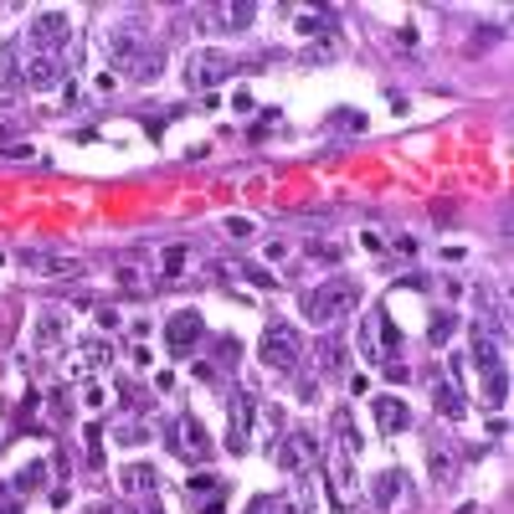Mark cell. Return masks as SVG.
<instances>
[{
	"label": "cell",
	"mask_w": 514,
	"mask_h": 514,
	"mask_svg": "<svg viewBox=\"0 0 514 514\" xmlns=\"http://www.w3.org/2000/svg\"><path fill=\"white\" fill-rule=\"evenodd\" d=\"M329 26H334V21H329V16H314V11H308V16H299V31H329Z\"/></svg>",
	"instance_id": "1f68e13d"
},
{
	"label": "cell",
	"mask_w": 514,
	"mask_h": 514,
	"mask_svg": "<svg viewBox=\"0 0 514 514\" xmlns=\"http://www.w3.org/2000/svg\"><path fill=\"white\" fill-rule=\"evenodd\" d=\"M252 232H257V226L247 222V216H232V222H226V237H252Z\"/></svg>",
	"instance_id": "836d02e7"
},
{
	"label": "cell",
	"mask_w": 514,
	"mask_h": 514,
	"mask_svg": "<svg viewBox=\"0 0 514 514\" xmlns=\"http://www.w3.org/2000/svg\"><path fill=\"white\" fill-rule=\"evenodd\" d=\"M206 340V319L196 314V308H175L170 319H164V345H170V355L175 360H185V355H196V345Z\"/></svg>",
	"instance_id": "5b68a950"
},
{
	"label": "cell",
	"mask_w": 514,
	"mask_h": 514,
	"mask_svg": "<svg viewBox=\"0 0 514 514\" xmlns=\"http://www.w3.org/2000/svg\"><path fill=\"white\" fill-rule=\"evenodd\" d=\"M375 504H381V510H396V504H407V478H401L396 468L375 473Z\"/></svg>",
	"instance_id": "e0dca14e"
},
{
	"label": "cell",
	"mask_w": 514,
	"mask_h": 514,
	"mask_svg": "<svg viewBox=\"0 0 514 514\" xmlns=\"http://www.w3.org/2000/svg\"><path fill=\"white\" fill-rule=\"evenodd\" d=\"M360 355H366V360H381V340H375V319H366V324H360Z\"/></svg>",
	"instance_id": "83f0119b"
},
{
	"label": "cell",
	"mask_w": 514,
	"mask_h": 514,
	"mask_svg": "<svg viewBox=\"0 0 514 514\" xmlns=\"http://www.w3.org/2000/svg\"><path fill=\"white\" fill-rule=\"evenodd\" d=\"M37 350L41 355H62V350L72 345V319H67V308H57V304H46L37 314Z\"/></svg>",
	"instance_id": "52a82bcc"
},
{
	"label": "cell",
	"mask_w": 514,
	"mask_h": 514,
	"mask_svg": "<svg viewBox=\"0 0 514 514\" xmlns=\"http://www.w3.org/2000/svg\"><path fill=\"white\" fill-rule=\"evenodd\" d=\"M0 263H5V257H0Z\"/></svg>",
	"instance_id": "b9f144b4"
},
{
	"label": "cell",
	"mask_w": 514,
	"mask_h": 514,
	"mask_svg": "<svg viewBox=\"0 0 514 514\" xmlns=\"http://www.w3.org/2000/svg\"><path fill=\"white\" fill-rule=\"evenodd\" d=\"M216 16H222V21H211V26H216V31H247V26H252V16H257V11H252V5H222V11H216Z\"/></svg>",
	"instance_id": "ffe728a7"
},
{
	"label": "cell",
	"mask_w": 514,
	"mask_h": 514,
	"mask_svg": "<svg viewBox=\"0 0 514 514\" xmlns=\"http://www.w3.org/2000/svg\"><path fill=\"white\" fill-rule=\"evenodd\" d=\"M375 427L381 432H407L411 427V407L401 396H375Z\"/></svg>",
	"instance_id": "9a60e30c"
},
{
	"label": "cell",
	"mask_w": 514,
	"mask_h": 514,
	"mask_svg": "<svg viewBox=\"0 0 514 514\" xmlns=\"http://www.w3.org/2000/svg\"><path fill=\"white\" fill-rule=\"evenodd\" d=\"M324 484H329V499H334V510H345V504H350V484H355V458H350L345 442H334V448H329V473H324Z\"/></svg>",
	"instance_id": "30bf717a"
},
{
	"label": "cell",
	"mask_w": 514,
	"mask_h": 514,
	"mask_svg": "<svg viewBox=\"0 0 514 514\" xmlns=\"http://www.w3.org/2000/svg\"><path fill=\"white\" fill-rule=\"evenodd\" d=\"M0 448H5V437H0Z\"/></svg>",
	"instance_id": "60d3db41"
},
{
	"label": "cell",
	"mask_w": 514,
	"mask_h": 514,
	"mask_svg": "<svg viewBox=\"0 0 514 514\" xmlns=\"http://www.w3.org/2000/svg\"><path fill=\"white\" fill-rule=\"evenodd\" d=\"M164 442H170V452H181L185 463H206L211 458V437H206L201 417H175L170 432H164Z\"/></svg>",
	"instance_id": "8992f818"
},
{
	"label": "cell",
	"mask_w": 514,
	"mask_h": 514,
	"mask_svg": "<svg viewBox=\"0 0 514 514\" xmlns=\"http://www.w3.org/2000/svg\"><path fill=\"white\" fill-rule=\"evenodd\" d=\"M237 360H242V340L222 334V340H216V366H237Z\"/></svg>",
	"instance_id": "4316f807"
},
{
	"label": "cell",
	"mask_w": 514,
	"mask_h": 514,
	"mask_svg": "<svg viewBox=\"0 0 514 514\" xmlns=\"http://www.w3.org/2000/svg\"><path fill=\"white\" fill-rule=\"evenodd\" d=\"M114 442H123V448H139V442H149V427H144V422H123V427L114 432Z\"/></svg>",
	"instance_id": "484cf974"
},
{
	"label": "cell",
	"mask_w": 514,
	"mask_h": 514,
	"mask_svg": "<svg viewBox=\"0 0 514 514\" xmlns=\"http://www.w3.org/2000/svg\"><path fill=\"white\" fill-rule=\"evenodd\" d=\"M41 484H46V463H26V468H16V478H11L16 493H37Z\"/></svg>",
	"instance_id": "7402d4cb"
},
{
	"label": "cell",
	"mask_w": 514,
	"mask_h": 514,
	"mask_svg": "<svg viewBox=\"0 0 514 514\" xmlns=\"http://www.w3.org/2000/svg\"><path fill=\"white\" fill-rule=\"evenodd\" d=\"M504 396H510V370H484V401L489 407H504Z\"/></svg>",
	"instance_id": "44dd1931"
},
{
	"label": "cell",
	"mask_w": 514,
	"mask_h": 514,
	"mask_svg": "<svg viewBox=\"0 0 514 514\" xmlns=\"http://www.w3.org/2000/svg\"><path fill=\"white\" fill-rule=\"evenodd\" d=\"M57 82H67V62L62 57H31L26 72H21V88H31V93H46Z\"/></svg>",
	"instance_id": "4fadbf2b"
},
{
	"label": "cell",
	"mask_w": 514,
	"mask_h": 514,
	"mask_svg": "<svg viewBox=\"0 0 514 514\" xmlns=\"http://www.w3.org/2000/svg\"><path fill=\"white\" fill-rule=\"evenodd\" d=\"M16 257H21V267H26V273H37V278L78 273V257H67V252H52V247H21Z\"/></svg>",
	"instance_id": "8fae6325"
},
{
	"label": "cell",
	"mask_w": 514,
	"mask_h": 514,
	"mask_svg": "<svg viewBox=\"0 0 514 514\" xmlns=\"http://www.w3.org/2000/svg\"><path fill=\"white\" fill-rule=\"evenodd\" d=\"M458 514H484V510H478V504H463V510H458Z\"/></svg>",
	"instance_id": "74e56055"
},
{
	"label": "cell",
	"mask_w": 514,
	"mask_h": 514,
	"mask_svg": "<svg viewBox=\"0 0 514 514\" xmlns=\"http://www.w3.org/2000/svg\"><path fill=\"white\" fill-rule=\"evenodd\" d=\"M473 366L478 370H499L504 366V334L499 329H473Z\"/></svg>",
	"instance_id": "5bb4252c"
},
{
	"label": "cell",
	"mask_w": 514,
	"mask_h": 514,
	"mask_svg": "<svg viewBox=\"0 0 514 514\" xmlns=\"http://www.w3.org/2000/svg\"><path fill=\"white\" fill-rule=\"evenodd\" d=\"M67 37H72V21L62 16V11H46V16H37L31 26H26V41L41 46V57H57V46Z\"/></svg>",
	"instance_id": "ba28073f"
},
{
	"label": "cell",
	"mask_w": 514,
	"mask_h": 514,
	"mask_svg": "<svg viewBox=\"0 0 514 514\" xmlns=\"http://www.w3.org/2000/svg\"><path fill=\"white\" fill-rule=\"evenodd\" d=\"M185 267V247H164V273H181Z\"/></svg>",
	"instance_id": "d6a6232c"
},
{
	"label": "cell",
	"mask_w": 514,
	"mask_h": 514,
	"mask_svg": "<svg viewBox=\"0 0 514 514\" xmlns=\"http://www.w3.org/2000/svg\"><path fill=\"white\" fill-rule=\"evenodd\" d=\"M452 329H458V314H448V308H437V314H432V345H442V340H448Z\"/></svg>",
	"instance_id": "d4e9b609"
},
{
	"label": "cell",
	"mask_w": 514,
	"mask_h": 514,
	"mask_svg": "<svg viewBox=\"0 0 514 514\" xmlns=\"http://www.w3.org/2000/svg\"><path fill=\"white\" fill-rule=\"evenodd\" d=\"M93 514H129V510H123V504H98Z\"/></svg>",
	"instance_id": "8d00e7d4"
},
{
	"label": "cell",
	"mask_w": 514,
	"mask_h": 514,
	"mask_svg": "<svg viewBox=\"0 0 514 514\" xmlns=\"http://www.w3.org/2000/svg\"><path fill=\"white\" fill-rule=\"evenodd\" d=\"M88 355H82V360H88V366H108V345H103V340H88Z\"/></svg>",
	"instance_id": "f546056e"
},
{
	"label": "cell",
	"mask_w": 514,
	"mask_h": 514,
	"mask_svg": "<svg viewBox=\"0 0 514 514\" xmlns=\"http://www.w3.org/2000/svg\"><path fill=\"white\" fill-rule=\"evenodd\" d=\"M257 355H263V366H273V370H293L299 360H304V340H299V329H293V324H283V319H267Z\"/></svg>",
	"instance_id": "3957f363"
},
{
	"label": "cell",
	"mask_w": 514,
	"mask_h": 514,
	"mask_svg": "<svg viewBox=\"0 0 514 514\" xmlns=\"http://www.w3.org/2000/svg\"><path fill=\"white\" fill-rule=\"evenodd\" d=\"M88 458H93V463L103 458V432L98 427H88Z\"/></svg>",
	"instance_id": "d590c367"
},
{
	"label": "cell",
	"mask_w": 514,
	"mask_h": 514,
	"mask_svg": "<svg viewBox=\"0 0 514 514\" xmlns=\"http://www.w3.org/2000/svg\"><path fill=\"white\" fill-rule=\"evenodd\" d=\"M0 514H21V510H16V504H0Z\"/></svg>",
	"instance_id": "f35d334b"
},
{
	"label": "cell",
	"mask_w": 514,
	"mask_h": 514,
	"mask_svg": "<svg viewBox=\"0 0 514 514\" xmlns=\"http://www.w3.org/2000/svg\"><path fill=\"white\" fill-rule=\"evenodd\" d=\"M329 129H366V114H355V108H334V114H329Z\"/></svg>",
	"instance_id": "f1b7e54d"
},
{
	"label": "cell",
	"mask_w": 514,
	"mask_h": 514,
	"mask_svg": "<svg viewBox=\"0 0 514 514\" xmlns=\"http://www.w3.org/2000/svg\"><path fill=\"white\" fill-rule=\"evenodd\" d=\"M242 278L257 288H273V273H263V267H252V263H242Z\"/></svg>",
	"instance_id": "4dcf8cb0"
},
{
	"label": "cell",
	"mask_w": 514,
	"mask_h": 514,
	"mask_svg": "<svg viewBox=\"0 0 514 514\" xmlns=\"http://www.w3.org/2000/svg\"><path fill=\"white\" fill-rule=\"evenodd\" d=\"M273 458H278V468L283 473H308L314 463H319V437L314 432H283L278 442H273Z\"/></svg>",
	"instance_id": "277c9868"
},
{
	"label": "cell",
	"mask_w": 514,
	"mask_h": 514,
	"mask_svg": "<svg viewBox=\"0 0 514 514\" xmlns=\"http://www.w3.org/2000/svg\"><path fill=\"white\" fill-rule=\"evenodd\" d=\"M149 514H164V510H160V504H155V510H149Z\"/></svg>",
	"instance_id": "ab89813d"
},
{
	"label": "cell",
	"mask_w": 514,
	"mask_h": 514,
	"mask_svg": "<svg viewBox=\"0 0 514 514\" xmlns=\"http://www.w3.org/2000/svg\"><path fill=\"white\" fill-rule=\"evenodd\" d=\"M108 62L119 67L123 78L134 82H149L164 72V46L149 37V26L144 21H119V26H108Z\"/></svg>",
	"instance_id": "6da1fadb"
},
{
	"label": "cell",
	"mask_w": 514,
	"mask_h": 514,
	"mask_svg": "<svg viewBox=\"0 0 514 514\" xmlns=\"http://www.w3.org/2000/svg\"><path fill=\"white\" fill-rule=\"evenodd\" d=\"M196 514H226L222 493H211V499H196Z\"/></svg>",
	"instance_id": "e575fe53"
},
{
	"label": "cell",
	"mask_w": 514,
	"mask_h": 514,
	"mask_svg": "<svg viewBox=\"0 0 514 514\" xmlns=\"http://www.w3.org/2000/svg\"><path fill=\"white\" fill-rule=\"evenodd\" d=\"M350 308H360V283H355V278H329V283H319V288H308L304 293L308 324H319V329H334Z\"/></svg>",
	"instance_id": "7a4b0ae2"
},
{
	"label": "cell",
	"mask_w": 514,
	"mask_h": 514,
	"mask_svg": "<svg viewBox=\"0 0 514 514\" xmlns=\"http://www.w3.org/2000/svg\"><path fill=\"white\" fill-rule=\"evenodd\" d=\"M432 401H437V411H442L448 422H458V417L468 411V401L458 396V386H452V381H437V386H432Z\"/></svg>",
	"instance_id": "d6986e66"
},
{
	"label": "cell",
	"mask_w": 514,
	"mask_h": 514,
	"mask_svg": "<svg viewBox=\"0 0 514 514\" xmlns=\"http://www.w3.org/2000/svg\"><path fill=\"white\" fill-rule=\"evenodd\" d=\"M232 72H237V62L226 57V52H196L190 67H185L190 88H201V93H206V88H216V82H226Z\"/></svg>",
	"instance_id": "9c48e42d"
},
{
	"label": "cell",
	"mask_w": 514,
	"mask_h": 514,
	"mask_svg": "<svg viewBox=\"0 0 514 514\" xmlns=\"http://www.w3.org/2000/svg\"><path fill=\"white\" fill-rule=\"evenodd\" d=\"M427 463H432V484H437V489H448L452 478H458V458H452V448L442 442V437H432L427 442Z\"/></svg>",
	"instance_id": "2e32d148"
},
{
	"label": "cell",
	"mask_w": 514,
	"mask_h": 514,
	"mask_svg": "<svg viewBox=\"0 0 514 514\" xmlns=\"http://www.w3.org/2000/svg\"><path fill=\"white\" fill-rule=\"evenodd\" d=\"M226 417H232L226 448H232V452H247V448H252V437H247V432H252V396H247V391H237V396L226 401Z\"/></svg>",
	"instance_id": "7c38bea8"
},
{
	"label": "cell",
	"mask_w": 514,
	"mask_h": 514,
	"mask_svg": "<svg viewBox=\"0 0 514 514\" xmlns=\"http://www.w3.org/2000/svg\"><path fill=\"white\" fill-rule=\"evenodd\" d=\"M185 493H190V504H196V499H211V493H222V484H216L211 473H190V484H185Z\"/></svg>",
	"instance_id": "603a6c76"
},
{
	"label": "cell",
	"mask_w": 514,
	"mask_h": 514,
	"mask_svg": "<svg viewBox=\"0 0 514 514\" xmlns=\"http://www.w3.org/2000/svg\"><path fill=\"white\" fill-rule=\"evenodd\" d=\"M119 484H123V493H155V468L149 463H129V468H119Z\"/></svg>",
	"instance_id": "ac0fdd59"
},
{
	"label": "cell",
	"mask_w": 514,
	"mask_h": 514,
	"mask_svg": "<svg viewBox=\"0 0 514 514\" xmlns=\"http://www.w3.org/2000/svg\"><path fill=\"white\" fill-rule=\"evenodd\" d=\"M247 514H293V504H288V499H278V493H257Z\"/></svg>",
	"instance_id": "cb8c5ba5"
}]
</instances>
